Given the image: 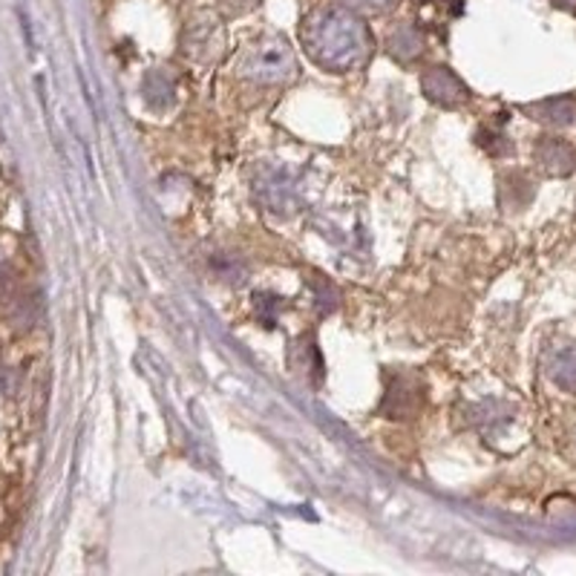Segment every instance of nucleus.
<instances>
[{"instance_id": "1", "label": "nucleus", "mask_w": 576, "mask_h": 576, "mask_svg": "<svg viewBox=\"0 0 576 576\" xmlns=\"http://www.w3.org/2000/svg\"><path fill=\"white\" fill-rule=\"evenodd\" d=\"M303 44L320 67L332 73L355 69L369 58V26L346 9H318L303 21Z\"/></svg>"}, {"instance_id": "2", "label": "nucleus", "mask_w": 576, "mask_h": 576, "mask_svg": "<svg viewBox=\"0 0 576 576\" xmlns=\"http://www.w3.org/2000/svg\"><path fill=\"white\" fill-rule=\"evenodd\" d=\"M236 69L245 78L257 84H286L295 78L297 62L291 46L283 38H263L257 44H251L243 53Z\"/></svg>"}, {"instance_id": "3", "label": "nucleus", "mask_w": 576, "mask_h": 576, "mask_svg": "<svg viewBox=\"0 0 576 576\" xmlns=\"http://www.w3.org/2000/svg\"><path fill=\"white\" fill-rule=\"evenodd\" d=\"M424 407V384L412 372H392L387 375V392L380 412L392 421H410Z\"/></svg>"}, {"instance_id": "4", "label": "nucleus", "mask_w": 576, "mask_h": 576, "mask_svg": "<svg viewBox=\"0 0 576 576\" xmlns=\"http://www.w3.org/2000/svg\"><path fill=\"white\" fill-rule=\"evenodd\" d=\"M421 90H424V96L432 101V104L447 107V110H453V107H462L464 101L470 99L467 84L455 76L453 69L441 67V64L439 67H430L424 76H421Z\"/></svg>"}, {"instance_id": "5", "label": "nucleus", "mask_w": 576, "mask_h": 576, "mask_svg": "<svg viewBox=\"0 0 576 576\" xmlns=\"http://www.w3.org/2000/svg\"><path fill=\"white\" fill-rule=\"evenodd\" d=\"M533 156H536L539 167L551 176H568L576 167V153L568 142L562 139H539L536 147H533Z\"/></svg>"}, {"instance_id": "6", "label": "nucleus", "mask_w": 576, "mask_h": 576, "mask_svg": "<svg viewBox=\"0 0 576 576\" xmlns=\"http://www.w3.org/2000/svg\"><path fill=\"white\" fill-rule=\"evenodd\" d=\"M547 378L554 380L556 387L568 389L574 392L576 389V346L565 343V346H556L545 361Z\"/></svg>"}, {"instance_id": "7", "label": "nucleus", "mask_w": 576, "mask_h": 576, "mask_svg": "<svg viewBox=\"0 0 576 576\" xmlns=\"http://www.w3.org/2000/svg\"><path fill=\"white\" fill-rule=\"evenodd\" d=\"M524 113H531V119H536V122L565 128V124L574 122L576 104L571 99H547V101H539V104L524 107Z\"/></svg>"}, {"instance_id": "8", "label": "nucleus", "mask_w": 576, "mask_h": 576, "mask_svg": "<svg viewBox=\"0 0 576 576\" xmlns=\"http://www.w3.org/2000/svg\"><path fill=\"white\" fill-rule=\"evenodd\" d=\"M389 53L401 64H412L418 55L424 53V35L416 26H410V23H403V26H398L392 32V38H389Z\"/></svg>"}, {"instance_id": "9", "label": "nucleus", "mask_w": 576, "mask_h": 576, "mask_svg": "<svg viewBox=\"0 0 576 576\" xmlns=\"http://www.w3.org/2000/svg\"><path fill=\"white\" fill-rule=\"evenodd\" d=\"M174 92L176 81L167 76L165 69H153L151 76L144 78V99H147V104H151L153 110H165V107L174 101Z\"/></svg>"}, {"instance_id": "10", "label": "nucleus", "mask_w": 576, "mask_h": 576, "mask_svg": "<svg viewBox=\"0 0 576 576\" xmlns=\"http://www.w3.org/2000/svg\"><path fill=\"white\" fill-rule=\"evenodd\" d=\"M314 350H318V346L311 343V337H300V341L295 343V352H300V355H303V361H291V369L303 372L306 378L311 375L314 380H320V378H323V361H320V355H314L309 361V355Z\"/></svg>"}, {"instance_id": "11", "label": "nucleus", "mask_w": 576, "mask_h": 576, "mask_svg": "<svg viewBox=\"0 0 576 576\" xmlns=\"http://www.w3.org/2000/svg\"><path fill=\"white\" fill-rule=\"evenodd\" d=\"M254 300H257V311H259V314H263V320H266L268 326H272V323H274V311L280 309V300H277V297H272V295H257V297H254Z\"/></svg>"}, {"instance_id": "12", "label": "nucleus", "mask_w": 576, "mask_h": 576, "mask_svg": "<svg viewBox=\"0 0 576 576\" xmlns=\"http://www.w3.org/2000/svg\"><path fill=\"white\" fill-rule=\"evenodd\" d=\"M350 3H355V7H369V9H387L392 7L395 0H350Z\"/></svg>"}, {"instance_id": "13", "label": "nucleus", "mask_w": 576, "mask_h": 576, "mask_svg": "<svg viewBox=\"0 0 576 576\" xmlns=\"http://www.w3.org/2000/svg\"><path fill=\"white\" fill-rule=\"evenodd\" d=\"M554 3L562 9H576V0H554Z\"/></svg>"}]
</instances>
